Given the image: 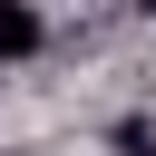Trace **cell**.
Returning <instances> with one entry per match:
<instances>
[{"instance_id": "obj_3", "label": "cell", "mask_w": 156, "mask_h": 156, "mask_svg": "<svg viewBox=\"0 0 156 156\" xmlns=\"http://www.w3.org/2000/svg\"><path fill=\"white\" fill-rule=\"evenodd\" d=\"M136 10H156V0H136Z\"/></svg>"}, {"instance_id": "obj_1", "label": "cell", "mask_w": 156, "mask_h": 156, "mask_svg": "<svg viewBox=\"0 0 156 156\" xmlns=\"http://www.w3.org/2000/svg\"><path fill=\"white\" fill-rule=\"evenodd\" d=\"M29 49H39V10H29V0H0V68L29 58Z\"/></svg>"}, {"instance_id": "obj_2", "label": "cell", "mask_w": 156, "mask_h": 156, "mask_svg": "<svg viewBox=\"0 0 156 156\" xmlns=\"http://www.w3.org/2000/svg\"><path fill=\"white\" fill-rule=\"evenodd\" d=\"M117 156H156V127H146V117H127V127H117Z\"/></svg>"}]
</instances>
